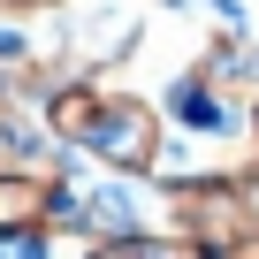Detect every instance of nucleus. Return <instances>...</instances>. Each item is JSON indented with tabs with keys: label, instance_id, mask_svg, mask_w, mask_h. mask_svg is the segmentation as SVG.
Returning a JSON list of instances; mask_svg holds the SVG:
<instances>
[{
	"label": "nucleus",
	"instance_id": "nucleus-3",
	"mask_svg": "<svg viewBox=\"0 0 259 259\" xmlns=\"http://www.w3.org/2000/svg\"><path fill=\"white\" fill-rule=\"evenodd\" d=\"M46 198H54V183H38V176H0V244L46 236Z\"/></svg>",
	"mask_w": 259,
	"mask_h": 259
},
{
	"label": "nucleus",
	"instance_id": "nucleus-5",
	"mask_svg": "<svg viewBox=\"0 0 259 259\" xmlns=\"http://www.w3.org/2000/svg\"><path fill=\"white\" fill-rule=\"evenodd\" d=\"M69 0H0V16H61Z\"/></svg>",
	"mask_w": 259,
	"mask_h": 259
},
{
	"label": "nucleus",
	"instance_id": "nucleus-2",
	"mask_svg": "<svg viewBox=\"0 0 259 259\" xmlns=\"http://www.w3.org/2000/svg\"><path fill=\"white\" fill-rule=\"evenodd\" d=\"M145 31H153L145 0H69V8H61V69L107 84L114 69L138 61Z\"/></svg>",
	"mask_w": 259,
	"mask_h": 259
},
{
	"label": "nucleus",
	"instance_id": "nucleus-1",
	"mask_svg": "<svg viewBox=\"0 0 259 259\" xmlns=\"http://www.w3.org/2000/svg\"><path fill=\"white\" fill-rule=\"evenodd\" d=\"M160 145H168V122H160V107H153L145 92L99 84L92 122H84V138H76V160H99L114 183H153Z\"/></svg>",
	"mask_w": 259,
	"mask_h": 259
},
{
	"label": "nucleus",
	"instance_id": "nucleus-4",
	"mask_svg": "<svg viewBox=\"0 0 259 259\" xmlns=\"http://www.w3.org/2000/svg\"><path fill=\"white\" fill-rule=\"evenodd\" d=\"M84 259H183L160 229H145V236H114V244H84Z\"/></svg>",
	"mask_w": 259,
	"mask_h": 259
}]
</instances>
